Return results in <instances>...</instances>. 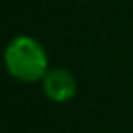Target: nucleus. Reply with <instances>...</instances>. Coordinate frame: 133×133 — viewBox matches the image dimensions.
<instances>
[{"mask_svg":"<svg viewBox=\"0 0 133 133\" xmlns=\"http://www.w3.org/2000/svg\"><path fill=\"white\" fill-rule=\"evenodd\" d=\"M76 78L66 69H51L43 78V92L53 102H69L76 94Z\"/></svg>","mask_w":133,"mask_h":133,"instance_id":"nucleus-2","label":"nucleus"},{"mask_svg":"<svg viewBox=\"0 0 133 133\" xmlns=\"http://www.w3.org/2000/svg\"><path fill=\"white\" fill-rule=\"evenodd\" d=\"M4 61L8 72L22 82H37L49 72L45 49L37 39L29 35H18L8 43Z\"/></svg>","mask_w":133,"mask_h":133,"instance_id":"nucleus-1","label":"nucleus"}]
</instances>
